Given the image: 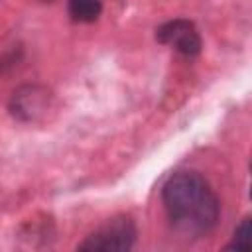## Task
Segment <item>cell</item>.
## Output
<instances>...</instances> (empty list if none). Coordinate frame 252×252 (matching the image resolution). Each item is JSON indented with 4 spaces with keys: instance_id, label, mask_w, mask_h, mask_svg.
Returning <instances> with one entry per match:
<instances>
[{
    "instance_id": "5",
    "label": "cell",
    "mask_w": 252,
    "mask_h": 252,
    "mask_svg": "<svg viewBox=\"0 0 252 252\" xmlns=\"http://www.w3.org/2000/svg\"><path fill=\"white\" fill-rule=\"evenodd\" d=\"M67 10L75 22L89 24V22L98 20L102 12V2L100 0H69Z\"/></svg>"
},
{
    "instance_id": "6",
    "label": "cell",
    "mask_w": 252,
    "mask_h": 252,
    "mask_svg": "<svg viewBox=\"0 0 252 252\" xmlns=\"http://www.w3.org/2000/svg\"><path fill=\"white\" fill-rule=\"evenodd\" d=\"M252 246V226H250V217H244L240 224L234 228L232 242L226 246L228 250H250Z\"/></svg>"
},
{
    "instance_id": "4",
    "label": "cell",
    "mask_w": 252,
    "mask_h": 252,
    "mask_svg": "<svg viewBox=\"0 0 252 252\" xmlns=\"http://www.w3.org/2000/svg\"><path fill=\"white\" fill-rule=\"evenodd\" d=\"M156 39L163 45H171L175 51H179L185 57H195L201 53L203 41L193 22L175 18L165 24H161L156 30Z\"/></svg>"
},
{
    "instance_id": "3",
    "label": "cell",
    "mask_w": 252,
    "mask_h": 252,
    "mask_svg": "<svg viewBox=\"0 0 252 252\" xmlns=\"http://www.w3.org/2000/svg\"><path fill=\"white\" fill-rule=\"evenodd\" d=\"M51 108H53L51 91L37 83H28V85L18 87L8 100L10 114L16 120L26 122V124L41 122Z\"/></svg>"
},
{
    "instance_id": "2",
    "label": "cell",
    "mask_w": 252,
    "mask_h": 252,
    "mask_svg": "<svg viewBox=\"0 0 252 252\" xmlns=\"http://www.w3.org/2000/svg\"><path fill=\"white\" fill-rule=\"evenodd\" d=\"M138 230L136 224L130 217H114L106 220L102 226H98L94 232H91L79 246L77 250H91V252H122L130 250L136 242Z\"/></svg>"
},
{
    "instance_id": "1",
    "label": "cell",
    "mask_w": 252,
    "mask_h": 252,
    "mask_svg": "<svg viewBox=\"0 0 252 252\" xmlns=\"http://www.w3.org/2000/svg\"><path fill=\"white\" fill-rule=\"evenodd\" d=\"M161 203L171 228L183 238L209 234L220 217V203L197 171H177L161 187Z\"/></svg>"
}]
</instances>
